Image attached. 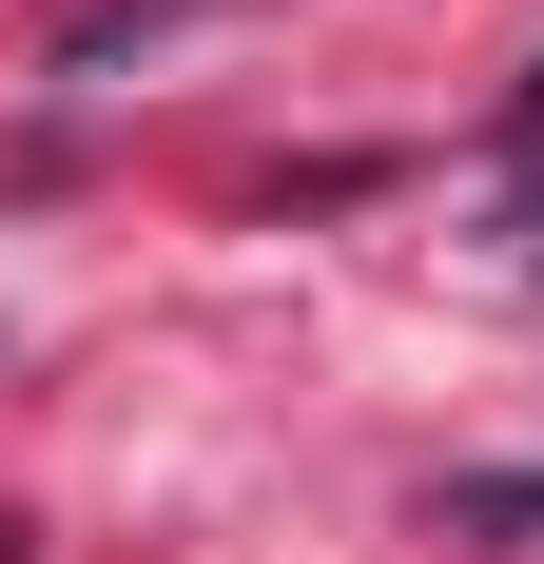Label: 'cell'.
I'll use <instances>...</instances> for the list:
<instances>
[{
    "mask_svg": "<svg viewBox=\"0 0 544 564\" xmlns=\"http://www.w3.org/2000/svg\"><path fill=\"white\" fill-rule=\"evenodd\" d=\"M0 564H40V545H20V525H0Z\"/></svg>",
    "mask_w": 544,
    "mask_h": 564,
    "instance_id": "2",
    "label": "cell"
},
{
    "mask_svg": "<svg viewBox=\"0 0 544 564\" xmlns=\"http://www.w3.org/2000/svg\"><path fill=\"white\" fill-rule=\"evenodd\" d=\"M447 545H544V467H467V487H428Z\"/></svg>",
    "mask_w": 544,
    "mask_h": 564,
    "instance_id": "1",
    "label": "cell"
}]
</instances>
